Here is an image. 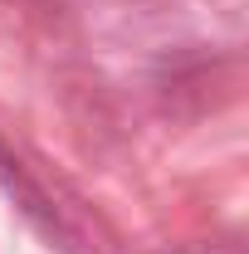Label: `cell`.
Returning a JSON list of instances; mask_svg holds the SVG:
<instances>
[{"label": "cell", "instance_id": "obj_1", "mask_svg": "<svg viewBox=\"0 0 249 254\" xmlns=\"http://www.w3.org/2000/svg\"><path fill=\"white\" fill-rule=\"evenodd\" d=\"M225 5H240V0H225Z\"/></svg>", "mask_w": 249, "mask_h": 254}]
</instances>
